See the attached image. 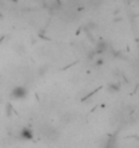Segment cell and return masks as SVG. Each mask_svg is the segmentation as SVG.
Wrapping results in <instances>:
<instances>
[{
    "instance_id": "1",
    "label": "cell",
    "mask_w": 139,
    "mask_h": 148,
    "mask_svg": "<svg viewBox=\"0 0 139 148\" xmlns=\"http://www.w3.org/2000/svg\"><path fill=\"white\" fill-rule=\"evenodd\" d=\"M30 96V89L26 85H15L10 90V97L14 101H24Z\"/></svg>"
},
{
    "instance_id": "2",
    "label": "cell",
    "mask_w": 139,
    "mask_h": 148,
    "mask_svg": "<svg viewBox=\"0 0 139 148\" xmlns=\"http://www.w3.org/2000/svg\"><path fill=\"white\" fill-rule=\"evenodd\" d=\"M16 136H18V140H20V141H31L35 136L34 128L31 125H23V127H20L18 129Z\"/></svg>"
}]
</instances>
